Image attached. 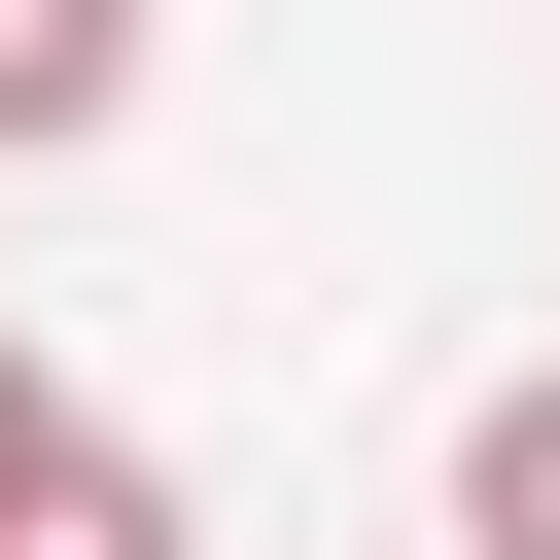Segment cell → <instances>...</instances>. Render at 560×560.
Listing matches in <instances>:
<instances>
[{"instance_id":"obj_4","label":"cell","mask_w":560,"mask_h":560,"mask_svg":"<svg viewBox=\"0 0 560 560\" xmlns=\"http://www.w3.org/2000/svg\"><path fill=\"white\" fill-rule=\"evenodd\" d=\"M35 420H70V385H35V350H0V455H35Z\"/></svg>"},{"instance_id":"obj_2","label":"cell","mask_w":560,"mask_h":560,"mask_svg":"<svg viewBox=\"0 0 560 560\" xmlns=\"http://www.w3.org/2000/svg\"><path fill=\"white\" fill-rule=\"evenodd\" d=\"M0 560H210V525H175V455H105V420H35V455H0Z\"/></svg>"},{"instance_id":"obj_3","label":"cell","mask_w":560,"mask_h":560,"mask_svg":"<svg viewBox=\"0 0 560 560\" xmlns=\"http://www.w3.org/2000/svg\"><path fill=\"white\" fill-rule=\"evenodd\" d=\"M455 560H560V350H525V385L455 420Z\"/></svg>"},{"instance_id":"obj_1","label":"cell","mask_w":560,"mask_h":560,"mask_svg":"<svg viewBox=\"0 0 560 560\" xmlns=\"http://www.w3.org/2000/svg\"><path fill=\"white\" fill-rule=\"evenodd\" d=\"M140 70H175V0H0V175L140 140Z\"/></svg>"}]
</instances>
